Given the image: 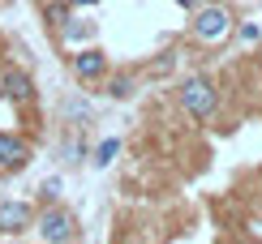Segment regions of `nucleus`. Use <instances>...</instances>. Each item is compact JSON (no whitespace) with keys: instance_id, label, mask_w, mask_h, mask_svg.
<instances>
[{"instance_id":"5","label":"nucleus","mask_w":262,"mask_h":244,"mask_svg":"<svg viewBox=\"0 0 262 244\" xmlns=\"http://www.w3.org/2000/svg\"><path fill=\"white\" fill-rule=\"evenodd\" d=\"M30 163V146L21 137H13V133H0V167L5 172H21Z\"/></svg>"},{"instance_id":"4","label":"nucleus","mask_w":262,"mask_h":244,"mask_svg":"<svg viewBox=\"0 0 262 244\" xmlns=\"http://www.w3.org/2000/svg\"><path fill=\"white\" fill-rule=\"evenodd\" d=\"M0 94H5L9 103L26 107V103H35V82H30V73H21V69H5L0 73Z\"/></svg>"},{"instance_id":"7","label":"nucleus","mask_w":262,"mask_h":244,"mask_svg":"<svg viewBox=\"0 0 262 244\" xmlns=\"http://www.w3.org/2000/svg\"><path fill=\"white\" fill-rule=\"evenodd\" d=\"M73 73H78L82 82H99V77L107 73V56L99 47H82L78 56H73Z\"/></svg>"},{"instance_id":"11","label":"nucleus","mask_w":262,"mask_h":244,"mask_svg":"<svg viewBox=\"0 0 262 244\" xmlns=\"http://www.w3.org/2000/svg\"><path fill=\"white\" fill-rule=\"evenodd\" d=\"M116 150H121V146H116V137H107L103 146H99V159H95V163H112V159H116Z\"/></svg>"},{"instance_id":"14","label":"nucleus","mask_w":262,"mask_h":244,"mask_svg":"<svg viewBox=\"0 0 262 244\" xmlns=\"http://www.w3.org/2000/svg\"><path fill=\"white\" fill-rule=\"evenodd\" d=\"M198 5H215V0H198Z\"/></svg>"},{"instance_id":"12","label":"nucleus","mask_w":262,"mask_h":244,"mask_svg":"<svg viewBox=\"0 0 262 244\" xmlns=\"http://www.w3.org/2000/svg\"><path fill=\"white\" fill-rule=\"evenodd\" d=\"M64 5H69V9H78V5H95V0H64Z\"/></svg>"},{"instance_id":"6","label":"nucleus","mask_w":262,"mask_h":244,"mask_svg":"<svg viewBox=\"0 0 262 244\" xmlns=\"http://www.w3.org/2000/svg\"><path fill=\"white\" fill-rule=\"evenodd\" d=\"M30 223H35V210L26 202H5L0 206V231H5V236H17V231H26Z\"/></svg>"},{"instance_id":"3","label":"nucleus","mask_w":262,"mask_h":244,"mask_svg":"<svg viewBox=\"0 0 262 244\" xmlns=\"http://www.w3.org/2000/svg\"><path fill=\"white\" fill-rule=\"evenodd\" d=\"M193 35L202 43H224L232 35V13H228L220 0H215V5H198L193 9Z\"/></svg>"},{"instance_id":"1","label":"nucleus","mask_w":262,"mask_h":244,"mask_svg":"<svg viewBox=\"0 0 262 244\" xmlns=\"http://www.w3.org/2000/svg\"><path fill=\"white\" fill-rule=\"evenodd\" d=\"M181 107L193 120H211L220 112V90H215L211 77H185L181 82Z\"/></svg>"},{"instance_id":"10","label":"nucleus","mask_w":262,"mask_h":244,"mask_svg":"<svg viewBox=\"0 0 262 244\" xmlns=\"http://www.w3.org/2000/svg\"><path fill=\"white\" fill-rule=\"evenodd\" d=\"M236 35H241V43H258V39H262V26H258V21H245Z\"/></svg>"},{"instance_id":"13","label":"nucleus","mask_w":262,"mask_h":244,"mask_svg":"<svg viewBox=\"0 0 262 244\" xmlns=\"http://www.w3.org/2000/svg\"><path fill=\"white\" fill-rule=\"evenodd\" d=\"M177 5H185V9H189V13H193V9H198V0H177Z\"/></svg>"},{"instance_id":"15","label":"nucleus","mask_w":262,"mask_h":244,"mask_svg":"<svg viewBox=\"0 0 262 244\" xmlns=\"http://www.w3.org/2000/svg\"><path fill=\"white\" fill-rule=\"evenodd\" d=\"M13 244H21V240H13Z\"/></svg>"},{"instance_id":"2","label":"nucleus","mask_w":262,"mask_h":244,"mask_svg":"<svg viewBox=\"0 0 262 244\" xmlns=\"http://www.w3.org/2000/svg\"><path fill=\"white\" fill-rule=\"evenodd\" d=\"M30 227L39 231L43 244H73L78 240V218H73V210H64V206H48Z\"/></svg>"},{"instance_id":"8","label":"nucleus","mask_w":262,"mask_h":244,"mask_svg":"<svg viewBox=\"0 0 262 244\" xmlns=\"http://www.w3.org/2000/svg\"><path fill=\"white\" fill-rule=\"evenodd\" d=\"M43 17H48L52 30H60L64 21H69V5H64V0H48V5H43Z\"/></svg>"},{"instance_id":"9","label":"nucleus","mask_w":262,"mask_h":244,"mask_svg":"<svg viewBox=\"0 0 262 244\" xmlns=\"http://www.w3.org/2000/svg\"><path fill=\"white\" fill-rule=\"evenodd\" d=\"M107 94H112V99H129V94H134V77H129V73L112 77V82H107Z\"/></svg>"}]
</instances>
